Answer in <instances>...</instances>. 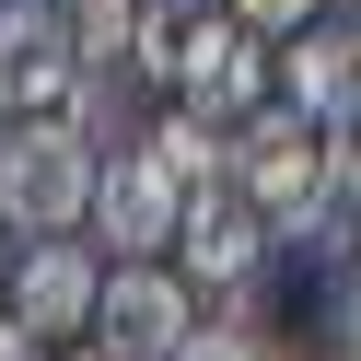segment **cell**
Returning <instances> with one entry per match:
<instances>
[{
  "label": "cell",
  "instance_id": "6da1fadb",
  "mask_svg": "<svg viewBox=\"0 0 361 361\" xmlns=\"http://www.w3.org/2000/svg\"><path fill=\"white\" fill-rule=\"evenodd\" d=\"M221 175H233V198L268 233H338V152H326V128L291 117L280 94L221 140Z\"/></svg>",
  "mask_w": 361,
  "mask_h": 361
},
{
  "label": "cell",
  "instance_id": "7a4b0ae2",
  "mask_svg": "<svg viewBox=\"0 0 361 361\" xmlns=\"http://www.w3.org/2000/svg\"><path fill=\"white\" fill-rule=\"evenodd\" d=\"M94 175L105 152L82 140V117H35V128H0V221L24 245H59L94 221Z\"/></svg>",
  "mask_w": 361,
  "mask_h": 361
},
{
  "label": "cell",
  "instance_id": "3957f363",
  "mask_svg": "<svg viewBox=\"0 0 361 361\" xmlns=\"http://www.w3.org/2000/svg\"><path fill=\"white\" fill-rule=\"evenodd\" d=\"M0 117H82V47L59 0H0Z\"/></svg>",
  "mask_w": 361,
  "mask_h": 361
},
{
  "label": "cell",
  "instance_id": "277c9868",
  "mask_svg": "<svg viewBox=\"0 0 361 361\" xmlns=\"http://www.w3.org/2000/svg\"><path fill=\"white\" fill-rule=\"evenodd\" d=\"M175 221H187V187L152 175L140 152H117V164L94 175V221H82V245H105V268H164V257H175Z\"/></svg>",
  "mask_w": 361,
  "mask_h": 361
},
{
  "label": "cell",
  "instance_id": "5b68a950",
  "mask_svg": "<svg viewBox=\"0 0 361 361\" xmlns=\"http://www.w3.org/2000/svg\"><path fill=\"white\" fill-rule=\"evenodd\" d=\"M187 326H198V291L175 268H105V291H94V350L105 361H175Z\"/></svg>",
  "mask_w": 361,
  "mask_h": 361
},
{
  "label": "cell",
  "instance_id": "8992f818",
  "mask_svg": "<svg viewBox=\"0 0 361 361\" xmlns=\"http://www.w3.org/2000/svg\"><path fill=\"white\" fill-rule=\"evenodd\" d=\"M94 291H105V257L82 233H59V245H24V257H12L0 314H12L24 338H82V326H94Z\"/></svg>",
  "mask_w": 361,
  "mask_h": 361
},
{
  "label": "cell",
  "instance_id": "52a82bcc",
  "mask_svg": "<svg viewBox=\"0 0 361 361\" xmlns=\"http://www.w3.org/2000/svg\"><path fill=\"white\" fill-rule=\"evenodd\" d=\"M257 257H268V221L233 198V175L198 187L187 221H175V280H187V291H245V280H257Z\"/></svg>",
  "mask_w": 361,
  "mask_h": 361
},
{
  "label": "cell",
  "instance_id": "ba28073f",
  "mask_svg": "<svg viewBox=\"0 0 361 361\" xmlns=\"http://www.w3.org/2000/svg\"><path fill=\"white\" fill-rule=\"evenodd\" d=\"M175 361H280V350H268V326H257V314H198Z\"/></svg>",
  "mask_w": 361,
  "mask_h": 361
},
{
  "label": "cell",
  "instance_id": "9c48e42d",
  "mask_svg": "<svg viewBox=\"0 0 361 361\" xmlns=\"http://www.w3.org/2000/svg\"><path fill=\"white\" fill-rule=\"evenodd\" d=\"M233 24L257 35V47H291L303 24H326V0H233Z\"/></svg>",
  "mask_w": 361,
  "mask_h": 361
},
{
  "label": "cell",
  "instance_id": "30bf717a",
  "mask_svg": "<svg viewBox=\"0 0 361 361\" xmlns=\"http://www.w3.org/2000/svg\"><path fill=\"white\" fill-rule=\"evenodd\" d=\"M0 361H35V338H24V326H12V314H0Z\"/></svg>",
  "mask_w": 361,
  "mask_h": 361
},
{
  "label": "cell",
  "instance_id": "8fae6325",
  "mask_svg": "<svg viewBox=\"0 0 361 361\" xmlns=\"http://www.w3.org/2000/svg\"><path fill=\"white\" fill-rule=\"evenodd\" d=\"M350 314H361V245H350Z\"/></svg>",
  "mask_w": 361,
  "mask_h": 361
},
{
  "label": "cell",
  "instance_id": "7c38bea8",
  "mask_svg": "<svg viewBox=\"0 0 361 361\" xmlns=\"http://www.w3.org/2000/svg\"><path fill=\"white\" fill-rule=\"evenodd\" d=\"M59 12H82V0H59Z\"/></svg>",
  "mask_w": 361,
  "mask_h": 361
},
{
  "label": "cell",
  "instance_id": "4fadbf2b",
  "mask_svg": "<svg viewBox=\"0 0 361 361\" xmlns=\"http://www.w3.org/2000/svg\"><path fill=\"white\" fill-rule=\"evenodd\" d=\"M82 361H105V350H82Z\"/></svg>",
  "mask_w": 361,
  "mask_h": 361
}]
</instances>
